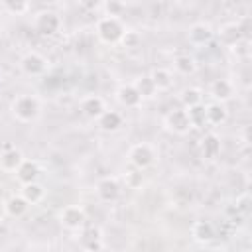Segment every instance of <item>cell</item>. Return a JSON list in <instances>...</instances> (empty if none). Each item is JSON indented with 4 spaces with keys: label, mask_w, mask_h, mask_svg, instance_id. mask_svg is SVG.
<instances>
[{
    "label": "cell",
    "mask_w": 252,
    "mask_h": 252,
    "mask_svg": "<svg viewBox=\"0 0 252 252\" xmlns=\"http://www.w3.org/2000/svg\"><path fill=\"white\" fill-rule=\"evenodd\" d=\"M116 100L122 104V106H126V108H136V106H140L142 104V94L136 91V87L132 85V83H128V85H120L118 89H116Z\"/></svg>",
    "instance_id": "10"
},
{
    "label": "cell",
    "mask_w": 252,
    "mask_h": 252,
    "mask_svg": "<svg viewBox=\"0 0 252 252\" xmlns=\"http://www.w3.org/2000/svg\"><path fill=\"white\" fill-rule=\"evenodd\" d=\"M59 26H61V20H59V16H57L55 12H51V10L39 12V14L35 16V20H33L35 32H37L39 35H43V37H49V35L57 33V32H59Z\"/></svg>",
    "instance_id": "7"
},
{
    "label": "cell",
    "mask_w": 252,
    "mask_h": 252,
    "mask_svg": "<svg viewBox=\"0 0 252 252\" xmlns=\"http://www.w3.org/2000/svg\"><path fill=\"white\" fill-rule=\"evenodd\" d=\"M185 110H187V116H189L191 126L201 128V126H205V124H207V118H205V106H203V102H201V104H195V106H191V108H185Z\"/></svg>",
    "instance_id": "27"
},
{
    "label": "cell",
    "mask_w": 252,
    "mask_h": 252,
    "mask_svg": "<svg viewBox=\"0 0 252 252\" xmlns=\"http://www.w3.org/2000/svg\"><path fill=\"white\" fill-rule=\"evenodd\" d=\"M43 195H45V189L37 181L22 183V197L28 201V205H37L43 199Z\"/></svg>",
    "instance_id": "21"
},
{
    "label": "cell",
    "mask_w": 252,
    "mask_h": 252,
    "mask_svg": "<svg viewBox=\"0 0 252 252\" xmlns=\"http://www.w3.org/2000/svg\"><path fill=\"white\" fill-rule=\"evenodd\" d=\"M213 35H215L213 28L209 24H205V22L193 24L189 28V32H187V39H189L191 45H207L213 39Z\"/></svg>",
    "instance_id": "9"
},
{
    "label": "cell",
    "mask_w": 252,
    "mask_h": 252,
    "mask_svg": "<svg viewBox=\"0 0 252 252\" xmlns=\"http://www.w3.org/2000/svg\"><path fill=\"white\" fill-rule=\"evenodd\" d=\"M59 220L61 224L67 228V230H81L85 224H87V213L83 207L79 205H67L61 215H59Z\"/></svg>",
    "instance_id": "6"
},
{
    "label": "cell",
    "mask_w": 252,
    "mask_h": 252,
    "mask_svg": "<svg viewBox=\"0 0 252 252\" xmlns=\"http://www.w3.org/2000/svg\"><path fill=\"white\" fill-rule=\"evenodd\" d=\"M236 26H238V30H240V33L244 35V39H248V35H250V18L246 16V18H242V20H238V22H236Z\"/></svg>",
    "instance_id": "33"
},
{
    "label": "cell",
    "mask_w": 252,
    "mask_h": 252,
    "mask_svg": "<svg viewBox=\"0 0 252 252\" xmlns=\"http://www.w3.org/2000/svg\"><path fill=\"white\" fill-rule=\"evenodd\" d=\"M132 85H134L136 91L142 94V98H152V96H156V93H158V89H156L154 81L150 79V75H144V77L136 79V83H132Z\"/></svg>",
    "instance_id": "26"
},
{
    "label": "cell",
    "mask_w": 252,
    "mask_h": 252,
    "mask_svg": "<svg viewBox=\"0 0 252 252\" xmlns=\"http://www.w3.org/2000/svg\"><path fill=\"white\" fill-rule=\"evenodd\" d=\"M20 69L28 77H41L47 71V59L37 51H28L20 59Z\"/></svg>",
    "instance_id": "5"
},
{
    "label": "cell",
    "mask_w": 252,
    "mask_h": 252,
    "mask_svg": "<svg viewBox=\"0 0 252 252\" xmlns=\"http://www.w3.org/2000/svg\"><path fill=\"white\" fill-rule=\"evenodd\" d=\"M163 126L171 134H177V136H185L193 128L191 122H189V116H187V110L185 108H173V110H169L163 116Z\"/></svg>",
    "instance_id": "3"
},
{
    "label": "cell",
    "mask_w": 252,
    "mask_h": 252,
    "mask_svg": "<svg viewBox=\"0 0 252 252\" xmlns=\"http://www.w3.org/2000/svg\"><path fill=\"white\" fill-rule=\"evenodd\" d=\"M211 94H213V98L219 100V102L228 100V98L232 96V83L226 81V79H215V81L211 83Z\"/></svg>",
    "instance_id": "20"
},
{
    "label": "cell",
    "mask_w": 252,
    "mask_h": 252,
    "mask_svg": "<svg viewBox=\"0 0 252 252\" xmlns=\"http://www.w3.org/2000/svg\"><path fill=\"white\" fill-rule=\"evenodd\" d=\"M124 179H126V185L130 187V189H138V187H142V183H144V175H142V169H130V171H126V175H124Z\"/></svg>",
    "instance_id": "30"
},
{
    "label": "cell",
    "mask_w": 252,
    "mask_h": 252,
    "mask_svg": "<svg viewBox=\"0 0 252 252\" xmlns=\"http://www.w3.org/2000/svg\"><path fill=\"white\" fill-rule=\"evenodd\" d=\"M120 41H122L124 47L134 49V47L140 45V33H138V32H124L122 37H120Z\"/></svg>",
    "instance_id": "31"
},
{
    "label": "cell",
    "mask_w": 252,
    "mask_h": 252,
    "mask_svg": "<svg viewBox=\"0 0 252 252\" xmlns=\"http://www.w3.org/2000/svg\"><path fill=\"white\" fill-rule=\"evenodd\" d=\"M205 118H207V124H213V126H219L222 122H226L228 118V110L222 102H211L205 106Z\"/></svg>",
    "instance_id": "17"
},
{
    "label": "cell",
    "mask_w": 252,
    "mask_h": 252,
    "mask_svg": "<svg viewBox=\"0 0 252 252\" xmlns=\"http://www.w3.org/2000/svg\"><path fill=\"white\" fill-rule=\"evenodd\" d=\"M191 234L197 242L201 244H209L215 240V226L209 222V220H195L193 222V228H191Z\"/></svg>",
    "instance_id": "16"
},
{
    "label": "cell",
    "mask_w": 252,
    "mask_h": 252,
    "mask_svg": "<svg viewBox=\"0 0 252 252\" xmlns=\"http://www.w3.org/2000/svg\"><path fill=\"white\" fill-rule=\"evenodd\" d=\"M79 6L85 12H96L102 6V0H79Z\"/></svg>",
    "instance_id": "32"
},
{
    "label": "cell",
    "mask_w": 252,
    "mask_h": 252,
    "mask_svg": "<svg viewBox=\"0 0 252 252\" xmlns=\"http://www.w3.org/2000/svg\"><path fill=\"white\" fill-rule=\"evenodd\" d=\"M24 161V154L18 148H4L0 154V169L2 171H16L18 165Z\"/></svg>",
    "instance_id": "14"
},
{
    "label": "cell",
    "mask_w": 252,
    "mask_h": 252,
    "mask_svg": "<svg viewBox=\"0 0 252 252\" xmlns=\"http://www.w3.org/2000/svg\"><path fill=\"white\" fill-rule=\"evenodd\" d=\"M242 39H244V35L240 33L236 22H226V24L220 26V30H219V41H220L222 45L234 47V45H236L238 41H242Z\"/></svg>",
    "instance_id": "13"
},
{
    "label": "cell",
    "mask_w": 252,
    "mask_h": 252,
    "mask_svg": "<svg viewBox=\"0 0 252 252\" xmlns=\"http://www.w3.org/2000/svg\"><path fill=\"white\" fill-rule=\"evenodd\" d=\"M128 159H130V163H132L136 169H148V167L154 163V159H156V152H154V148H152L150 144L140 142V144H134V146L130 148Z\"/></svg>",
    "instance_id": "4"
},
{
    "label": "cell",
    "mask_w": 252,
    "mask_h": 252,
    "mask_svg": "<svg viewBox=\"0 0 252 252\" xmlns=\"http://www.w3.org/2000/svg\"><path fill=\"white\" fill-rule=\"evenodd\" d=\"M2 4H4V8H6L10 14H14V16L26 14L28 8H30V2H28V0H4Z\"/></svg>",
    "instance_id": "28"
},
{
    "label": "cell",
    "mask_w": 252,
    "mask_h": 252,
    "mask_svg": "<svg viewBox=\"0 0 252 252\" xmlns=\"http://www.w3.org/2000/svg\"><path fill=\"white\" fill-rule=\"evenodd\" d=\"M0 77H2V73H0Z\"/></svg>",
    "instance_id": "37"
},
{
    "label": "cell",
    "mask_w": 252,
    "mask_h": 252,
    "mask_svg": "<svg viewBox=\"0 0 252 252\" xmlns=\"http://www.w3.org/2000/svg\"><path fill=\"white\" fill-rule=\"evenodd\" d=\"M173 67H175V71L179 75L187 77V75H193L197 71V59L193 55H189V53H183V55H177L173 59Z\"/></svg>",
    "instance_id": "23"
},
{
    "label": "cell",
    "mask_w": 252,
    "mask_h": 252,
    "mask_svg": "<svg viewBox=\"0 0 252 252\" xmlns=\"http://www.w3.org/2000/svg\"><path fill=\"white\" fill-rule=\"evenodd\" d=\"M179 100H181V104H183L185 108H191V106L203 102V93H201V89H197V87H187V89L181 91Z\"/></svg>",
    "instance_id": "24"
},
{
    "label": "cell",
    "mask_w": 252,
    "mask_h": 252,
    "mask_svg": "<svg viewBox=\"0 0 252 252\" xmlns=\"http://www.w3.org/2000/svg\"><path fill=\"white\" fill-rule=\"evenodd\" d=\"M150 79L154 81V85H156L158 91H167V89L173 85V75H171V71L165 69V67H156V69L150 73Z\"/></svg>",
    "instance_id": "22"
},
{
    "label": "cell",
    "mask_w": 252,
    "mask_h": 252,
    "mask_svg": "<svg viewBox=\"0 0 252 252\" xmlns=\"http://www.w3.org/2000/svg\"><path fill=\"white\" fill-rule=\"evenodd\" d=\"M83 238H81V244L85 250H91V252H96V250H102L104 248V242H102V232L98 226H83Z\"/></svg>",
    "instance_id": "12"
},
{
    "label": "cell",
    "mask_w": 252,
    "mask_h": 252,
    "mask_svg": "<svg viewBox=\"0 0 252 252\" xmlns=\"http://www.w3.org/2000/svg\"><path fill=\"white\" fill-rule=\"evenodd\" d=\"M201 154L207 159H215L220 154V138L217 134H213V132L205 134L203 140H201Z\"/></svg>",
    "instance_id": "18"
},
{
    "label": "cell",
    "mask_w": 252,
    "mask_h": 252,
    "mask_svg": "<svg viewBox=\"0 0 252 252\" xmlns=\"http://www.w3.org/2000/svg\"><path fill=\"white\" fill-rule=\"evenodd\" d=\"M16 177H18L20 183L37 181V177H39V165H37V161L24 158V161H22V163L18 165V169H16Z\"/></svg>",
    "instance_id": "15"
},
{
    "label": "cell",
    "mask_w": 252,
    "mask_h": 252,
    "mask_svg": "<svg viewBox=\"0 0 252 252\" xmlns=\"http://www.w3.org/2000/svg\"><path fill=\"white\" fill-rule=\"evenodd\" d=\"M96 120H98V128L102 132H116L122 126V116L116 110H104Z\"/></svg>",
    "instance_id": "19"
},
{
    "label": "cell",
    "mask_w": 252,
    "mask_h": 252,
    "mask_svg": "<svg viewBox=\"0 0 252 252\" xmlns=\"http://www.w3.org/2000/svg\"><path fill=\"white\" fill-rule=\"evenodd\" d=\"M104 110H106V102L98 94H89L81 100V112L91 120H96Z\"/></svg>",
    "instance_id": "11"
},
{
    "label": "cell",
    "mask_w": 252,
    "mask_h": 252,
    "mask_svg": "<svg viewBox=\"0 0 252 252\" xmlns=\"http://www.w3.org/2000/svg\"><path fill=\"white\" fill-rule=\"evenodd\" d=\"M28 211V201L22 195H14L6 201V215L10 217H22Z\"/></svg>",
    "instance_id": "25"
},
{
    "label": "cell",
    "mask_w": 252,
    "mask_h": 252,
    "mask_svg": "<svg viewBox=\"0 0 252 252\" xmlns=\"http://www.w3.org/2000/svg\"><path fill=\"white\" fill-rule=\"evenodd\" d=\"M106 10H108V16H116V18H118V14H116V12H118V10H122V6H120L118 2H114V0H112V2H108V4H106Z\"/></svg>",
    "instance_id": "34"
},
{
    "label": "cell",
    "mask_w": 252,
    "mask_h": 252,
    "mask_svg": "<svg viewBox=\"0 0 252 252\" xmlns=\"http://www.w3.org/2000/svg\"><path fill=\"white\" fill-rule=\"evenodd\" d=\"M96 197L102 203H112L120 197V183L116 177H102L96 183Z\"/></svg>",
    "instance_id": "8"
},
{
    "label": "cell",
    "mask_w": 252,
    "mask_h": 252,
    "mask_svg": "<svg viewBox=\"0 0 252 252\" xmlns=\"http://www.w3.org/2000/svg\"><path fill=\"white\" fill-rule=\"evenodd\" d=\"M4 217H6V201L0 199V222L4 220Z\"/></svg>",
    "instance_id": "35"
},
{
    "label": "cell",
    "mask_w": 252,
    "mask_h": 252,
    "mask_svg": "<svg viewBox=\"0 0 252 252\" xmlns=\"http://www.w3.org/2000/svg\"><path fill=\"white\" fill-rule=\"evenodd\" d=\"M234 209H236L242 217L250 215V211H252V199H250V195H248V193H240V195L236 197V201H234Z\"/></svg>",
    "instance_id": "29"
},
{
    "label": "cell",
    "mask_w": 252,
    "mask_h": 252,
    "mask_svg": "<svg viewBox=\"0 0 252 252\" xmlns=\"http://www.w3.org/2000/svg\"><path fill=\"white\" fill-rule=\"evenodd\" d=\"M0 2H4V0H0Z\"/></svg>",
    "instance_id": "36"
},
{
    "label": "cell",
    "mask_w": 252,
    "mask_h": 252,
    "mask_svg": "<svg viewBox=\"0 0 252 252\" xmlns=\"http://www.w3.org/2000/svg\"><path fill=\"white\" fill-rule=\"evenodd\" d=\"M124 32H126V30H124L122 22H120L116 16H104V18H100L98 24H96V35H98V39H100L102 43H108V45L118 43Z\"/></svg>",
    "instance_id": "2"
},
{
    "label": "cell",
    "mask_w": 252,
    "mask_h": 252,
    "mask_svg": "<svg viewBox=\"0 0 252 252\" xmlns=\"http://www.w3.org/2000/svg\"><path fill=\"white\" fill-rule=\"evenodd\" d=\"M10 110L20 122H33L39 116V100L33 94H18L12 100Z\"/></svg>",
    "instance_id": "1"
}]
</instances>
